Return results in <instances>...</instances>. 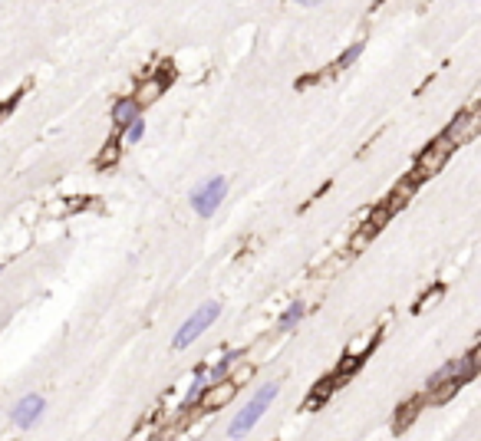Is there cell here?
<instances>
[{
	"mask_svg": "<svg viewBox=\"0 0 481 441\" xmlns=\"http://www.w3.org/2000/svg\"><path fill=\"white\" fill-rule=\"evenodd\" d=\"M452 151H455V145L445 139V135H442V139H435L429 149L418 155L416 168H412V181H409V185H418V181H425V178L439 175V172H442V165L448 162V155H452Z\"/></svg>",
	"mask_w": 481,
	"mask_h": 441,
	"instance_id": "3",
	"label": "cell"
},
{
	"mask_svg": "<svg viewBox=\"0 0 481 441\" xmlns=\"http://www.w3.org/2000/svg\"><path fill=\"white\" fill-rule=\"evenodd\" d=\"M234 392H238V385L225 378V382H218V385H208L198 405H202V408H221V405H228L231 399H234Z\"/></svg>",
	"mask_w": 481,
	"mask_h": 441,
	"instance_id": "7",
	"label": "cell"
},
{
	"mask_svg": "<svg viewBox=\"0 0 481 441\" xmlns=\"http://www.w3.org/2000/svg\"><path fill=\"white\" fill-rule=\"evenodd\" d=\"M204 389H208V378H204V369H198V372H195V382H191V389H188V395H185V402H181V408H185V412H188V408H198Z\"/></svg>",
	"mask_w": 481,
	"mask_h": 441,
	"instance_id": "10",
	"label": "cell"
},
{
	"mask_svg": "<svg viewBox=\"0 0 481 441\" xmlns=\"http://www.w3.org/2000/svg\"><path fill=\"white\" fill-rule=\"evenodd\" d=\"M43 408H47V402H43V395H37V392H30V395H24L20 402L13 405V425L17 428H33L40 418H43Z\"/></svg>",
	"mask_w": 481,
	"mask_h": 441,
	"instance_id": "5",
	"label": "cell"
},
{
	"mask_svg": "<svg viewBox=\"0 0 481 441\" xmlns=\"http://www.w3.org/2000/svg\"><path fill=\"white\" fill-rule=\"evenodd\" d=\"M363 50H366V43H353V47H350V50H346V53L340 56V60H336V69H346V66H353L356 60L363 56Z\"/></svg>",
	"mask_w": 481,
	"mask_h": 441,
	"instance_id": "12",
	"label": "cell"
},
{
	"mask_svg": "<svg viewBox=\"0 0 481 441\" xmlns=\"http://www.w3.org/2000/svg\"><path fill=\"white\" fill-rule=\"evenodd\" d=\"M225 194H228V178L215 175L191 191V208L198 211V217H211L218 211V204L225 201Z\"/></svg>",
	"mask_w": 481,
	"mask_h": 441,
	"instance_id": "4",
	"label": "cell"
},
{
	"mask_svg": "<svg viewBox=\"0 0 481 441\" xmlns=\"http://www.w3.org/2000/svg\"><path fill=\"white\" fill-rule=\"evenodd\" d=\"M418 405H422V399H412L409 405H399V415H396V428H402V425H409V422H412V415H416Z\"/></svg>",
	"mask_w": 481,
	"mask_h": 441,
	"instance_id": "13",
	"label": "cell"
},
{
	"mask_svg": "<svg viewBox=\"0 0 481 441\" xmlns=\"http://www.w3.org/2000/svg\"><path fill=\"white\" fill-rule=\"evenodd\" d=\"M142 135H145V122L142 119H136V122H129V128H126V142H142Z\"/></svg>",
	"mask_w": 481,
	"mask_h": 441,
	"instance_id": "14",
	"label": "cell"
},
{
	"mask_svg": "<svg viewBox=\"0 0 481 441\" xmlns=\"http://www.w3.org/2000/svg\"><path fill=\"white\" fill-rule=\"evenodd\" d=\"M139 119V102L136 99H119L113 106V126L115 128H129V122Z\"/></svg>",
	"mask_w": 481,
	"mask_h": 441,
	"instance_id": "8",
	"label": "cell"
},
{
	"mask_svg": "<svg viewBox=\"0 0 481 441\" xmlns=\"http://www.w3.org/2000/svg\"><path fill=\"white\" fill-rule=\"evenodd\" d=\"M277 392H280V382H264L261 389L254 392V399L247 405H244V412H238V418L231 422V438H241V435H247V431L264 418V412L270 408V402L277 399Z\"/></svg>",
	"mask_w": 481,
	"mask_h": 441,
	"instance_id": "1",
	"label": "cell"
},
{
	"mask_svg": "<svg viewBox=\"0 0 481 441\" xmlns=\"http://www.w3.org/2000/svg\"><path fill=\"white\" fill-rule=\"evenodd\" d=\"M238 359H241V353H238V349H231V353L221 356V363H215L211 369H204V378H208V385H218V382H225V376H228V369L234 366Z\"/></svg>",
	"mask_w": 481,
	"mask_h": 441,
	"instance_id": "9",
	"label": "cell"
},
{
	"mask_svg": "<svg viewBox=\"0 0 481 441\" xmlns=\"http://www.w3.org/2000/svg\"><path fill=\"white\" fill-rule=\"evenodd\" d=\"M115 158H119V139H113L109 145H106V151H102L99 165H109V162H115Z\"/></svg>",
	"mask_w": 481,
	"mask_h": 441,
	"instance_id": "15",
	"label": "cell"
},
{
	"mask_svg": "<svg viewBox=\"0 0 481 441\" xmlns=\"http://www.w3.org/2000/svg\"><path fill=\"white\" fill-rule=\"evenodd\" d=\"M304 313H307L304 303H293V306H287V310H284V316L277 319V329H280V333H291V329L297 326L300 319H304Z\"/></svg>",
	"mask_w": 481,
	"mask_h": 441,
	"instance_id": "11",
	"label": "cell"
},
{
	"mask_svg": "<svg viewBox=\"0 0 481 441\" xmlns=\"http://www.w3.org/2000/svg\"><path fill=\"white\" fill-rule=\"evenodd\" d=\"M478 128H481V122H478V113H462L455 119V126L445 132V139L452 142V145H465V142H471L475 135H478Z\"/></svg>",
	"mask_w": 481,
	"mask_h": 441,
	"instance_id": "6",
	"label": "cell"
},
{
	"mask_svg": "<svg viewBox=\"0 0 481 441\" xmlns=\"http://www.w3.org/2000/svg\"><path fill=\"white\" fill-rule=\"evenodd\" d=\"M218 316H221V303H204V306H198V310H195V313L188 316V319H185V323H181V329H178L175 333V340H172V346H175V349H188L191 342L198 340V336H202L204 329L211 326V323H215Z\"/></svg>",
	"mask_w": 481,
	"mask_h": 441,
	"instance_id": "2",
	"label": "cell"
}]
</instances>
